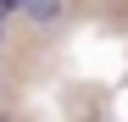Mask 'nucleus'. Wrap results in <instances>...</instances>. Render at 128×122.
Masks as SVG:
<instances>
[{
	"mask_svg": "<svg viewBox=\"0 0 128 122\" xmlns=\"http://www.w3.org/2000/svg\"><path fill=\"white\" fill-rule=\"evenodd\" d=\"M0 122H11V117H6V111H0Z\"/></svg>",
	"mask_w": 128,
	"mask_h": 122,
	"instance_id": "obj_3",
	"label": "nucleus"
},
{
	"mask_svg": "<svg viewBox=\"0 0 128 122\" xmlns=\"http://www.w3.org/2000/svg\"><path fill=\"white\" fill-rule=\"evenodd\" d=\"M22 17H28L34 28H56L61 17H67V0H28V6H22Z\"/></svg>",
	"mask_w": 128,
	"mask_h": 122,
	"instance_id": "obj_1",
	"label": "nucleus"
},
{
	"mask_svg": "<svg viewBox=\"0 0 128 122\" xmlns=\"http://www.w3.org/2000/svg\"><path fill=\"white\" fill-rule=\"evenodd\" d=\"M22 6H28V0H0V22H6L11 11H22Z\"/></svg>",
	"mask_w": 128,
	"mask_h": 122,
	"instance_id": "obj_2",
	"label": "nucleus"
}]
</instances>
